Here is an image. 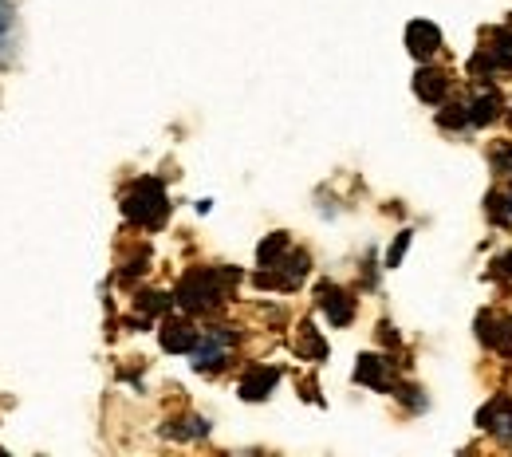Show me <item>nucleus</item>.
Segmentation results:
<instances>
[{
    "label": "nucleus",
    "mask_w": 512,
    "mask_h": 457,
    "mask_svg": "<svg viewBox=\"0 0 512 457\" xmlns=\"http://www.w3.org/2000/svg\"><path fill=\"white\" fill-rule=\"evenodd\" d=\"M233 284H237V272H229V268H193L178 284V304L186 312H209V308L225 304Z\"/></svg>",
    "instance_id": "f257e3e1"
},
{
    "label": "nucleus",
    "mask_w": 512,
    "mask_h": 457,
    "mask_svg": "<svg viewBox=\"0 0 512 457\" xmlns=\"http://www.w3.org/2000/svg\"><path fill=\"white\" fill-rule=\"evenodd\" d=\"M123 213H127L134 225H142V229H158L166 221V213H170V201H166L162 182L158 178H142L127 194V201H123Z\"/></svg>",
    "instance_id": "f03ea898"
},
{
    "label": "nucleus",
    "mask_w": 512,
    "mask_h": 457,
    "mask_svg": "<svg viewBox=\"0 0 512 457\" xmlns=\"http://www.w3.org/2000/svg\"><path fill=\"white\" fill-rule=\"evenodd\" d=\"M316 300H320V312L327 316V324L347 327L351 320H355V300H351L343 288H335V284H320Z\"/></svg>",
    "instance_id": "7ed1b4c3"
},
{
    "label": "nucleus",
    "mask_w": 512,
    "mask_h": 457,
    "mask_svg": "<svg viewBox=\"0 0 512 457\" xmlns=\"http://www.w3.org/2000/svg\"><path fill=\"white\" fill-rule=\"evenodd\" d=\"M225 351H229V335H221V327H217V331H201V339H197V347L190 351V359L197 371H213V367H221Z\"/></svg>",
    "instance_id": "20e7f679"
},
{
    "label": "nucleus",
    "mask_w": 512,
    "mask_h": 457,
    "mask_svg": "<svg viewBox=\"0 0 512 457\" xmlns=\"http://www.w3.org/2000/svg\"><path fill=\"white\" fill-rule=\"evenodd\" d=\"M406 48H410L418 60H426V56H434V52L442 48V32H438L430 20H414V24L406 28Z\"/></svg>",
    "instance_id": "39448f33"
},
{
    "label": "nucleus",
    "mask_w": 512,
    "mask_h": 457,
    "mask_svg": "<svg viewBox=\"0 0 512 457\" xmlns=\"http://www.w3.org/2000/svg\"><path fill=\"white\" fill-rule=\"evenodd\" d=\"M481 426L489 434H497L501 442H512V398H493L485 410H481Z\"/></svg>",
    "instance_id": "423d86ee"
},
{
    "label": "nucleus",
    "mask_w": 512,
    "mask_h": 457,
    "mask_svg": "<svg viewBox=\"0 0 512 457\" xmlns=\"http://www.w3.org/2000/svg\"><path fill=\"white\" fill-rule=\"evenodd\" d=\"M276 383H280V371H276V367H253V371L241 379V387H237V391H241L245 402H260V398H268V394H272Z\"/></svg>",
    "instance_id": "0eeeda50"
},
{
    "label": "nucleus",
    "mask_w": 512,
    "mask_h": 457,
    "mask_svg": "<svg viewBox=\"0 0 512 457\" xmlns=\"http://www.w3.org/2000/svg\"><path fill=\"white\" fill-rule=\"evenodd\" d=\"M197 339H201V331H193L190 324H166L162 327V347H166L170 355H190L193 347H197Z\"/></svg>",
    "instance_id": "6e6552de"
},
{
    "label": "nucleus",
    "mask_w": 512,
    "mask_h": 457,
    "mask_svg": "<svg viewBox=\"0 0 512 457\" xmlns=\"http://www.w3.org/2000/svg\"><path fill=\"white\" fill-rule=\"evenodd\" d=\"M414 91H418V99H426V103H442L449 91V79L442 71H418V83H414Z\"/></svg>",
    "instance_id": "1a4fd4ad"
},
{
    "label": "nucleus",
    "mask_w": 512,
    "mask_h": 457,
    "mask_svg": "<svg viewBox=\"0 0 512 457\" xmlns=\"http://www.w3.org/2000/svg\"><path fill=\"white\" fill-rule=\"evenodd\" d=\"M355 379L367 383V387H375V391H386V387H390V383H386V363L379 355H363L359 367H355Z\"/></svg>",
    "instance_id": "9d476101"
},
{
    "label": "nucleus",
    "mask_w": 512,
    "mask_h": 457,
    "mask_svg": "<svg viewBox=\"0 0 512 457\" xmlns=\"http://www.w3.org/2000/svg\"><path fill=\"white\" fill-rule=\"evenodd\" d=\"M296 351L304 355V359H323L327 355V343L320 339V331L312 324H300V335H296Z\"/></svg>",
    "instance_id": "9b49d317"
},
{
    "label": "nucleus",
    "mask_w": 512,
    "mask_h": 457,
    "mask_svg": "<svg viewBox=\"0 0 512 457\" xmlns=\"http://www.w3.org/2000/svg\"><path fill=\"white\" fill-rule=\"evenodd\" d=\"M166 434L170 438H205L209 434V422L205 418H182V422H174V430L166 426Z\"/></svg>",
    "instance_id": "f8f14e48"
},
{
    "label": "nucleus",
    "mask_w": 512,
    "mask_h": 457,
    "mask_svg": "<svg viewBox=\"0 0 512 457\" xmlns=\"http://www.w3.org/2000/svg\"><path fill=\"white\" fill-rule=\"evenodd\" d=\"M493 115H497V95H485V99L473 107V115H469V119H473V123H489Z\"/></svg>",
    "instance_id": "ddd939ff"
},
{
    "label": "nucleus",
    "mask_w": 512,
    "mask_h": 457,
    "mask_svg": "<svg viewBox=\"0 0 512 457\" xmlns=\"http://www.w3.org/2000/svg\"><path fill=\"white\" fill-rule=\"evenodd\" d=\"M406 245H410V233H402L394 245H390V253H386V268H398V261H402V253H406Z\"/></svg>",
    "instance_id": "4468645a"
},
{
    "label": "nucleus",
    "mask_w": 512,
    "mask_h": 457,
    "mask_svg": "<svg viewBox=\"0 0 512 457\" xmlns=\"http://www.w3.org/2000/svg\"><path fill=\"white\" fill-rule=\"evenodd\" d=\"M12 28V4L8 0H0V36Z\"/></svg>",
    "instance_id": "2eb2a0df"
}]
</instances>
